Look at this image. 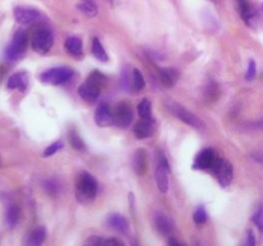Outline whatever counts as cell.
Returning a JSON list of instances; mask_svg holds the SVG:
<instances>
[{
	"label": "cell",
	"instance_id": "cell-1",
	"mask_svg": "<svg viewBox=\"0 0 263 246\" xmlns=\"http://www.w3.org/2000/svg\"><path fill=\"white\" fill-rule=\"evenodd\" d=\"M104 82V76L99 73L98 71H94L89 76L86 82L78 88V95H80L84 100L89 101V103H94V101L99 98L100 89Z\"/></svg>",
	"mask_w": 263,
	"mask_h": 246
},
{
	"label": "cell",
	"instance_id": "cell-2",
	"mask_svg": "<svg viewBox=\"0 0 263 246\" xmlns=\"http://www.w3.org/2000/svg\"><path fill=\"white\" fill-rule=\"evenodd\" d=\"M76 194L80 201L89 202L95 199L98 194V182L91 175L82 172L76 182Z\"/></svg>",
	"mask_w": 263,
	"mask_h": 246
},
{
	"label": "cell",
	"instance_id": "cell-3",
	"mask_svg": "<svg viewBox=\"0 0 263 246\" xmlns=\"http://www.w3.org/2000/svg\"><path fill=\"white\" fill-rule=\"evenodd\" d=\"M53 41H54V37H53L51 31L48 27L40 26L34 32L31 44H32V49L37 54H47L53 46Z\"/></svg>",
	"mask_w": 263,
	"mask_h": 246
},
{
	"label": "cell",
	"instance_id": "cell-4",
	"mask_svg": "<svg viewBox=\"0 0 263 246\" xmlns=\"http://www.w3.org/2000/svg\"><path fill=\"white\" fill-rule=\"evenodd\" d=\"M28 39L26 32L22 30H18L13 36V40L8 45L7 50H5V57L9 61H17L22 55L24 54V51L27 49Z\"/></svg>",
	"mask_w": 263,
	"mask_h": 246
},
{
	"label": "cell",
	"instance_id": "cell-5",
	"mask_svg": "<svg viewBox=\"0 0 263 246\" xmlns=\"http://www.w3.org/2000/svg\"><path fill=\"white\" fill-rule=\"evenodd\" d=\"M73 76V71L68 67L50 68L40 74V80L47 85H62Z\"/></svg>",
	"mask_w": 263,
	"mask_h": 246
},
{
	"label": "cell",
	"instance_id": "cell-6",
	"mask_svg": "<svg viewBox=\"0 0 263 246\" xmlns=\"http://www.w3.org/2000/svg\"><path fill=\"white\" fill-rule=\"evenodd\" d=\"M213 172L217 176L219 185L222 187H226L231 183L234 177V169L233 165L226 159H217L216 163L212 167Z\"/></svg>",
	"mask_w": 263,
	"mask_h": 246
},
{
	"label": "cell",
	"instance_id": "cell-7",
	"mask_svg": "<svg viewBox=\"0 0 263 246\" xmlns=\"http://www.w3.org/2000/svg\"><path fill=\"white\" fill-rule=\"evenodd\" d=\"M134 114H132V108L127 103H120L113 111V123L118 127L126 128L131 125Z\"/></svg>",
	"mask_w": 263,
	"mask_h": 246
},
{
	"label": "cell",
	"instance_id": "cell-8",
	"mask_svg": "<svg viewBox=\"0 0 263 246\" xmlns=\"http://www.w3.org/2000/svg\"><path fill=\"white\" fill-rule=\"evenodd\" d=\"M14 18L21 24H32L41 20V14L35 8L17 7L14 9Z\"/></svg>",
	"mask_w": 263,
	"mask_h": 246
},
{
	"label": "cell",
	"instance_id": "cell-9",
	"mask_svg": "<svg viewBox=\"0 0 263 246\" xmlns=\"http://www.w3.org/2000/svg\"><path fill=\"white\" fill-rule=\"evenodd\" d=\"M168 164H167V160H166L165 155H163V157H161L159 164L155 168V181H157L159 191L162 194H166L168 191Z\"/></svg>",
	"mask_w": 263,
	"mask_h": 246
},
{
	"label": "cell",
	"instance_id": "cell-10",
	"mask_svg": "<svg viewBox=\"0 0 263 246\" xmlns=\"http://www.w3.org/2000/svg\"><path fill=\"white\" fill-rule=\"evenodd\" d=\"M217 157L216 154H215V152H213L212 149H204V150H202V152L198 154V157H196L195 162H194V168L195 169H208V168H212L213 164L216 163L217 160Z\"/></svg>",
	"mask_w": 263,
	"mask_h": 246
},
{
	"label": "cell",
	"instance_id": "cell-11",
	"mask_svg": "<svg viewBox=\"0 0 263 246\" xmlns=\"http://www.w3.org/2000/svg\"><path fill=\"white\" fill-rule=\"evenodd\" d=\"M173 113L180 121H182L186 125L191 126V127L195 128H202L203 127V122L200 121L199 117H196L194 113H191L188 109L182 108V107H179V105H176L175 108H173Z\"/></svg>",
	"mask_w": 263,
	"mask_h": 246
},
{
	"label": "cell",
	"instance_id": "cell-12",
	"mask_svg": "<svg viewBox=\"0 0 263 246\" xmlns=\"http://www.w3.org/2000/svg\"><path fill=\"white\" fill-rule=\"evenodd\" d=\"M95 122L99 127H107L113 123V112L107 104H100L95 112Z\"/></svg>",
	"mask_w": 263,
	"mask_h": 246
},
{
	"label": "cell",
	"instance_id": "cell-13",
	"mask_svg": "<svg viewBox=\"0 0 263 246\" xmlns=\"http://www.w3.org/2000/svg\"><path fill=\"white\" fill-rule=\"evenodd\" d=\"M153 123H154L153 118L148 119L142 118V121L138 122L135 125V127H134V134H135L136 137L143 140V138H146L149 137V136H152Z\"/></svg>",
	"mask_w": 263,
	"mask_h": 246
},
{
	"label": "cell",
	"instance_id": "cell-14",
	"mask_svg": "<svg viewBox=\"0 0 263 246\" xmlns=\"http://www.w3.org/2000/svg\"><path fill=\"white\" fill-rule=\"evenodd\" d=\"M8 89L10 90H20V91H26L27 89V76L24 72H18V73L12 74L8 80Z\"/></svg>",
	"mask_w": 263,
	"mask_h": 246
},
{
	"label": "cell",
	"instance_id": "cell-15",
	"mask_svg": "<svg viewBox=\"0 0 263 246\" xmlns=\"http://www.w3.org/2000/svg\"><path fill=\"white\" fill-rule=\"evenodd\" d=\"M159 76H161V81L166 88H171L179 80V72L173 68H161Z\"/></svg>",
	"mask_w": 263,
	"mask_h": 246
},
{
	"label": "cell",
	"instance_id": "cell-16",
	"mask_svg": "<svg viewBox=\"0 0 263 246\" xmlns=\"http://www.w3.org/2000/svg\"><path fill=\"white\" fill-rule=\"evenodd\" d=\"M45 237H47V228H45L44 226H39L28 235L27 245L28 246L41 245V244L44 243Z\"/></svg>",
	"mask_w": 263,
	"mask_h": 246
},
{
	"label": "cell",
	"instance_id": "cell-17",
	"mask_svg": "<svg viewBox=\"0 0 263 246\" xmlns=\"http://www.w3.org/2000/svg\"><path fill=\"white\" fill-rule=\"evenodd\" d=\"M134 169L139 176H143L146 171V154L145 150L139 149L134 155Z\"/></svg>",
	"mask_w": 263,
	"mask_h": 246
},
{
	"label": "cell",
	"instance_id": "cell-18",
	"mask_svg": "<svg viewBox=\"0 0 263 246\" xmlns=\"http://www.w3.org/2000/svg\"><path fill=\"white\" fill-rule=\"evenodd\" d=\"M108 224L115 228L118 232H127L128 229V222L127 219L121 214H112L108 218Z\"/></svg>",
	"mask_w": 263,
	"mask_h": 246
},
{
	"label": "cell",
	"instance_id": "cell-19",
	"mask_svg": "<svg viewBox=\"0 0 263 246\" xmlns=\"http://www.w3.org/2000/svg\"><path fill=\"white\" fill-rule=\"evenodd\" d=\"M155 226L159 229V232L163 233V235H167L169 236L172 233V222L169 221L165 214H157L154 218Z\"/></svg>",
	"mask_w": 263,
	"mask_h": 246
},
{
	"label": "cell",
	"instance_id": "cell-20",
	"mask_svg": "<svg viewBox=\"0 0 263 246\" xmlns=\"http://www.w3.org/2000/svg\"><path fill=\"white\" fill-rule=\"evenodd\" d=\"M238 3H239L241 17H243V20L245 21L246 23L250 24V22L256 17V10H254V8L252 7V4L248 0H238Z\"/></svg>",
	"mask_w": 263,
	"mask_h": 246
},
{
	"label": "cell",
	"instance_id": "cell-21",
	"mask_svg": "<svg viewBox=\"0 0 263 246\" xmlns=\"http://www.w3.org/2000/svg\"><path fill=\"white\" fill-rule=\"evenodd\" d=\"M64 47L70 54L74 55V57H78V55L82 54V43L78 37H68L66 43H64Z\"/></svg>",
	"mask_w": 263,
	"mask_h": 246
},
{
	"label": "cell",
	"instance_id": "cell-22",
	"mask_svg": "<svg viewBox=\"0 0 263 246\" xmlns=\"http://www.w3.org/2000/svg\"><path fill=\"white\" fill-rule=\"evenodd\" d=\"M5 221L7 224L13 228L17 226L18 221H20V208L17 205H10L7 209V214H5Z\"/></svg>",
	"mask_w": 263,
	"mask_h": 246
},
{
	"label": "cell",
	"instance_id": "cell-23",
	"mask_svg": "<svg viewBox=\"0 0 263 246\" xmlns=\"http://www.w3.org/2000/svg\"><path fill=\"white\" fill-rule=\"evenodd\" d=\"M91 50H93V55H94L98 61L108 62V55H107V51H105L104 46L101 45V43L98 40V39H96V37L93 40V47H91Z\"/></svg>",
	"mask_w": 263,
	"mask_h": 246
},
{
	"label": "cell",
	"instance_id": "cell-24",
	"mask_svg": "<svg viewBox=\"0 0 263 246\" xmlns=\"http://www.w3.org/2000/svg\"><path fill=\"white\" fill-rule=\"evenodd\" d=\"M138 113L144 119L152 118V103L148 99H143L138 105Z\"/></svg>",
	"mask_w": 263,
	"mask_h": 246
},
{
	"label": "cell",
	"instance_id": "cell-25",
	"mask_svg": "<svg viewBox=\"0 0 263 246\" xmlns=\"http://www.w3.org/2000/svg\"><path fill=\"white\" fill-rule=\"evenodd\" d=\"M77 9L86 14L88 17H94L98 13V8L93 1H82V3L77 4Z\"/></svg>",
	"mask_w": 263,
	"mask_h": 246
},
{
	"label": "cell",
	"instance_id": "cell-26",
	"mask_svg": "<svg viewBox=\"0 0 263 246\" xmlns=\"http://www.w3.org/2000/svg\"><path fill=\"white\" fill-rule=\"evenodd\" d=\"M132 88L135 89L136 91H140V90L145 88V81H144L142 72L136 69V68L132 72Z\"/></svg>",
	"mask_w": 263,
	"mask_h": 246
},
{
	"label": "cell",
	"instance_id": "cell-27",
	"mask_svg": "<svg viewBox=\"0 0 263 246\" xmlns=\"http://www.w3.org/2000/svg\"><path fill=\"white\" fill-rule=\"evenodd\" d=\"M252 221L257 226V228L260 229L261 232H263V205H261L258 209L256 210V213L252 217Z\"/></svg>",
	"mask_w": 263,
	"mask_h": 246
},
{
	"label": "cell",
	"instance_id": "cell-28",
	"mask_svg": "<svg viewBox=\"0 0 263 246\" xmlns=\"http://www.w3.org/2000/svg\"><path fill=\"white\" fill-rule=\"evenodd\" d=\"M192 218H194V222H195L196 224H203V223H206L207 219H208L206 209H204L203 206H199V208L195 210V213H194Z\"/></svg>",
	"mask_w": 263,
	"mask_h": 246
},
{
	"label": "cell",
	"instance_id": "cell-29",
	"mask_svg": "<svg viewBox=\"0 0 263 246\" xmlns=\"http://www.w3.org/2000/svg\"><path fill=\"white\" fill-rule=\"evenodd\" d=\"M62 148H63V142L62 141L53 142V144H50V146H48V148L45 149V152H44V154H43V157H44V158L51 157V155H54L57 152H59Z\"/></svg>",
	"mask_w": 263,
	"mask_h": 246
},
{
	"label": "cell",
	"instance_id": "cell-30",
	"mask_svg": "<svg viewBox=\"0 0 263 246\" xmlns=\"http://www.w3.org/2000/svg\"><path fill=\"white\" fill-rule=\"evenodd\" d=\"M121 86L125 90H130V88H132V76L126 69L121 73Z\"/></svg>",
	"mask_w": 263,
	"mask_h": 246
},
{
	"label": "cell",
	"instance_id": "cell-31",
	"mask_svg": "<svg viewBox=\"0 0 263 246\" xmlns=\"http://www.w3.org/2000/svg\"><path fill=\"white\" fill-rule=\"evenodd\" d=\"M257 76V66L256 62L250 61L249 66H248V69L245 72V80L246 81H253Z\"/></svg>",
	"mask_w": 263,
	"mask_h": 246
},
{
	"label": "cell",
	"instance_id": "cell-32",
	"mask_svg": "<svg viewBox=\"0 0 263 246\" xmlns=\"http://www.w3.org/2000/svg\"><path fill=\"white\" fill-rule=\"evenodd\" d=\"M70 141H71L72 146H73L76 150H84V142L80 137H78L77 134H74L72 132L71 135H70Z\"/></svg>",
	"mask_w": 263,
	"mask_h": 246
},
{
	"label": "cell",
	"instance_id": "cell-33",
	"mask_svg": "<svg viewBox=\"0 0 263 246\" xmlns=\"http://www.w3.org/2000/svg\"><path fill=\"white\" fill-rule=\"evenodd\" d=\"M44 187L49 194H57L58 190H59V183L55 182L54 179H48V181H45Z\"/></svg>",
	"mask_w": 263,
	"mask_h": 246
},
{
	"label": "cell",
	"instance_id": "cell-34",
	"mask_svg": "<svg viewBox=\"0 0 263 246\" xmlns=\"http://www.w3.org/2000/svg\"><path fill=\"white\" fill-rule=\"evenodd\" d=\"M86 244H89V245H103V240L96 236H93L86 241Z\"/></svg>",
	"mask_w": 263,
	"mask_h": 246
},
{
	"label": "cell",
	"instance_id": "cell-35",
	"mask_svg": "<svg viewBox=\"0 0 263 246\" xmlns=\"http://www.w3.org/2000/svg\"><path fill=\"white\" fill-rule=\"evenodd\" d=\"M103 245H116V246H123V244L121 241H117V240L112 239V240H103Z\"/></svg>",
	"mask_w": 263,
	"mask_h": 246
},
{
	"label": "cell",
	"instance_id": "cell-36",
	"mask_svg": "<svg viewBox=\"0 0 263 246\" xmlns=\"http://www.w3.org/2000/svg\"><path fill=\"white\" fill-rule=\"evenodd\" d=\"M248 245L250 246L256 245V239H254L253 231H249V232H248Z\"/></svg>",
	"mask_w": 263,
	"mask_h": 246
},
{
	"label": "cell",
	"instance_id": "cell-37",
	"mask_svg": "<svg viewBox=\"0 0 263 246\" xmlns=\"http://www.w3.org/2000/svg\"><path fill=\"white\" fill-rule=\"evenodd\" d=\"M169 244H171V245H179V243H177V241H176V240H169Z\"/></svg>",
	"mask_w": 263,
	"mask_h": 246
},
{
	"label": "cell",
	"instance_id": "cell-38",
	"mask_svg": "<svg viewBox=\"0 0 263 246\" xmlns=\"http://www.w3.org/2000/svg\"><path fill=\"white\" fill-rule=\"evenodd\" d=\"M82 1H90V0H82Z\"/></svg>",
	"mask_w": 263,
	"mask_h": 246
}]
</instances>
